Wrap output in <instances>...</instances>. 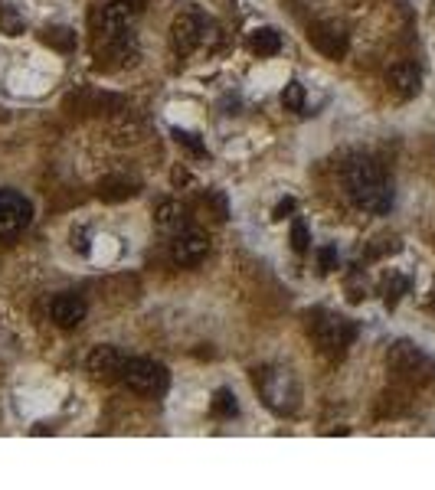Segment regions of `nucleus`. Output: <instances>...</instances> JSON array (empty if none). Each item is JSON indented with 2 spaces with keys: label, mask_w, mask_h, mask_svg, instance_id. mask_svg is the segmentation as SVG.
Wrapping results in <instances>:
<instances>
[{
  "label": "nucleus",
  "mask_w": 435,
  "mask_h": 490,
  "mask_svg": "<svg viewBox=\"0 0 435 490\" xmlns=\"http://www.w3.org/2000/svg\"><path fill=\"white\" fill-rule=\"evenodd\" d=\"M386 85H390L392 95L412 98V95H419V89H422V72H419V66L409 59L392 62V66L386 69Z\"/></svg>",
  "instance_id": "nucleus-12"
},
{
  "label": "nucleus",
  "mask_w": 435,
  "mask_h": 490,
  "mask_svg": "<svg viewBox=\"0 0 435 490\" xmlns=\"http://www.w3.org/2000/svg\"><path fill=\"white\" fill-rule=\"evenodd\" d=\"M125 360L128 356L121 353L118 347H111V343H102V347H95L92 353H89V372H92L95 380H121V370H125Z\"/></svg>",
  "instance_id": "nucleus-11"
},
{
  "label": "nucleus",
  "mask_w": 435,
  "mask_h": 490,
  "mask_svg": "<svg viewBox=\"0 0 435 490\" xmlns=\"http://www.w3.org/2000/svg\"><path fill=\"white\" fill-rule=\"evenodd\" d=\"M141 183L135 177H125V173H115V177H105L98 183V196L108 200V203H118V200H128V196H137Z\"/></svg>",
  "instance_id": "nucleus-15"
},
{
  "label": "nucleus",
  "mask_w": 435,
  "mask_h": 490,
  "mask_svg": "<svg viewBox=\"0 0 435 490\" xmlns=\"http://www.w3.org/2000/svg\"><path fill=\"white\" fill-rule=\"evenodd\" d=\"M311 42L317 52H324L327 59H344L350 50V33L344 23H317L311 30Z\"/></svg>",
  "instance_id": "nucleus-10"
},
{
  "label": "nucleus",
  "mask_w": 435,
  "mask_h": 490,
  "mask_svg": "<svg viewBox=\"0 0 435 490\" xmlns=\"http://www.w3.org/2000/svg\"><path fill=\"white\" fill-rule=\"evenodd\" d=\"M121 382L141 396H161L171 386V372L167 366L157 363V360H147V356H131L125 360V370H121Z\"/></svg>",
  "instance_id": "nucleus-3"
},
{
  "label": "nucleus",
  "mask_w": 435,
  "mask_h": 490,
  "mask_svg": "<svg viewBox=\"0 0 435 490\" xmlns=\"http://www.w3.org/2000/svg\"><path fill=\"white\" fill-rule=\"evenodd\" d=\"M291 245H295V252H307V245H311V232L301 220L291 222Z\"/></svg>",
  "instance_id": "nucleus-21"
},
{
  "label": "nucleus",
  "mask_w": 435,
  "mask_h": 490,
  "mask_svg": "<svg viewBox=\"0 0 435 490\" xmlns=\"http://www.w3.org/2000/svg\"><path fill=\"white\" fill-rule=\"evenodd\" d=\"M86 301L79 295H56L52 297V304H50V317H52V324L56 327H62V330H72V327H79V324L86 321Z\"/></svg>",
  "instance_id": "nucleus-13"
},
{
  "label": "nucleus",
  "mask_w": 435,
  "mask_h": 490,
  "mask_svg": "<svg viewBox=\"0 0 435 490\" xmlns=\"http://www.w3.org/2000/svg\"><path fill=\"white\" fill-rule=\"evenodd\" d=\"M317 262H321V271H334L337 268V249H334V245H324V249L317 252Z\"/></svg>",
  "instance_id": "nucleus-24"
},
{
  "label": "nucleus",
  "mask_w": 435,
  "mask_h": 490,
  "mask_svg": "<svg viewBox=\"0 0 435 490\" xmlns=\"http://www.w3.org/2000/svg\"><path fill=\"white\" fill-rule=\"evenodd\" d=\"M256 389H259V396H262V402L275 415H291L301 402V386L295 380V372L282 370V366L256 370Z\"/></svg>",
  "instance_id": "nucleus-2"
},
{
  "label": "nucleus",
  "mask_w": 435,
  "mask_h": 490,
  "mask_svg": "<svg viewBox=\"0 0 435 490\" xmlns=\"http://www.w3.org/2000/svg\"><path fill=\"white\" fill-rule=\"evenodd\" d=\"M145 125L135 118V115H121L115 125H111V137H115V144H141L145 141Z\"/></svg>",
  "instance_id": "nucleus-16"
},
{
  "label": "nucleus",
  "mask_w": 435,
  "mask_h": 490,
  "mask_svg": "<svg viewBox=\"0 0 435 490\" xmlns=\"http://www.w3.org/2000/svg\"><path fill=\"white\" fill-rule=\"evenodd\" d=\"M154 222H157V229L177 236V232H183L190 226V210L180 200H161L154 206Z\"/></svg>",
  "instance_id": "nucleus-14"
},
{
  "label": "nucleus",
  "mask_w": 435,
  "mask_h": 490,
  "mask_svg": "<svg viewBox=\"0 0 435 490\" xmlns=\"http://www.w3.org/2000/svg\"><path fill=\"white\" fill-rule=\"evenodd\" d=\"M206 255H210V239H206V232L187 226L183 232L174 236V242H171V262L174 265H180V268H196Z\"/></svg>",
  "instance_id": "nucleus-8"
},
{
  "label": "nucleus",
  "mask_w": 435,
  "mask_h": 490,
  "mask_svg": "<svg viewBox=\"0 0 435 490\" xmlns=\"http://www.w3.org/2000/svg\"><path fill=\"white\" fill-rule=\"evenodd\" d=\"M282 105L288 111H305V85H301V82H288V85H285Z\"/></svg>",
  "instance_id": "nucleus-20"
},
{
  "label": "nucleus",
  "mask_w": 435,
  "mask_h": 490,
  "mask_svg": "<svg viewBox=\"0 0 435 490\" xmlns=\"http://www.w3.org/2000/svg\"><path fill=\"white\" fill-rule=\"evenodd\" d=\"M386 363H390V370L396 376H402V380H409V382H426V380H432V372H435L432 356L422 353L409 340H396L390 347V353H386Z\"/></svg>",
  "instance_id": "nucleus-4"
},
{
  "label": "nucleus",
  "mask_w": 435,
  "mask_h": 490,
  "mask_svg": "<svg viewBox=\"0 0 435 490\" xmlns=\"http://www.w3.org/2000/svg\"><path fill=\"white\" fill-rule=\"evenodd\" d=\"M0 23H4V30H7L10 36L23 33V20H17V17H13V13H4V17H0Z\"/></svg>",
  "instance_id": "nucleus-26"
},
{
  "label": "nucleus",
  "mask_w": 435,
  "mask_h": 490,
  "mask_svg": "<svg viewBox=\"0 0 435 490\" xmlns=\"http://www.w3.org/2000/svg\"><path fill=\"white\" fill-rule=\"evenodd\" d=\"M249 46L259 56H275V52L282 50V33L275 26H259L256 33H252V40H249Z\"/></svg>",
  "instance_id": "nucleus-17"
},
{
  "label": "nucleus",
  "mask_w": 435,
  "mask_h": 490,
  "mask_svg": "<svg viewBox=\"0 0 435 490\" xmlns=\"http://www.w3.org/2000/svg\"><path fill=\"white\" fill-rule=\"evenodd\" d=\"M95 69L102 72H121V69L135 66L141 59V46H137V36L131 30L118 36H108V40H98V52H95Z\"/></svg>",
  "instance_id": "nucleus-5"
},
{
  "label": "nucleus",
  "mask_w": 435,
  "mask_h": 490,
  "mask_svg": "<svg viewBox=\"0 0 435 490\" xmlns=\"http://www.w3.org/2000/svg\"><path fill=\"white\" fill-rule=\"evenodd\" d=\"M203 30H206V20L196 17V13H180V17H174V23H171L174 52L190 56L196 46H203Z\"/></svg>",
  "instance_id": "nucleus-9"
},
{
  "label": "nucleus",
  "mask_w": 435,
  "mask_h": 490,
  "mask_svg": "<svg viewBox=\"0 0 435 490\" xmlns=\"http://www.w3.org/2000/svg\"><path fill=\"white\" fill-rule=\"evenodd\" d=\"M315 337H317V343H321V350H324V353L341 356L344 350L354 343V337H357V327H354L347 317H341V314H324V317L315 324Z\"/></svg>",
  "instance_id": "nucleus-6"
},
{
  "label": "nucleus",
  "mask_w": 435,
  "mask_h": 490,
  "mask_svg": "<svg viewBox=\"0 0 435 490\" xmlns=\"http://www.w3.org/2000/svg\"><path fill=\"white\" fill-rule=\"evenodd\" d=\"M174 141H177V144H183L187 151H193L196 157H203V154H206V147H203V144H200V141H196V135H193V131H180V127H174Z\"/></svg>",
  "instance_id": "nucleus-22"
},
{
  "label": "nucleus",
  "mask_w": 435,
  "mask_h": 490,
  "mask_svg": "<svg viewBox=\"0 0 435 490\" xmlns=\"http://www.w3.org/2000/svg\"><path fill=\"white\" fill-rule=\"evenodd\" d=\"M236 412H239L236 392H232V389H216V396H213V415H220V418H232Z\"/></svg>",
  "instance_id": "nucleus-19"
},
{
  "label": "nucleus",
  "mask_w": 435,
  "mask_h": 490,
  "mask_svg": "<svg viewBox=\"0 0 435 490\" xmlns=\"http://www.w3.org/2000/svg\"><path fill=\"white\" fill-rule=\"evenodd\" d=\"M206 203L216 210V220H226V216H230V210H226V200H222V193H216V190H210V193H206Z\"/></svg>",
  "instance_id": "nucleus-25"
},
{
  "label": "nucleus",
  "mask_w": 435,
  "mask_h": 490,
  "mask_svg": "<svg viewBox=\"0 0 435 490\" xmlns=\"http://www.w3.org/2000/svg\"><path fill=\"white\" fill-rule=\"evenodd\" d=\"M33 222V206L17 190H0V236H17Z\"/></svg>",
  "instance_id": "nucleus-7"
},
{
  "label": "nucleus",
  "mask_w": 435,
  "mask_h": 490,
  "mask_svg": "<svg viewBox=\"0 0 435 490\" xmlns=\"http://www.w3.org/2000/svg\"><path fill=\"white\" fill-rule=\"evenodd\" d=\"M43 42L52 46V50H60V52H72L76 50V33H72L69 26H52V30L43 33Z\"/></svg>",
  "instance_id": "nucleus-18"
},
{
  "label": "nucleus",
  "mask_w": 435,
  "mask_h": 490,
  "mask_svg": "<svg viewBox=\"0 0 435 490\" xmlns=\"http://www.w3.org/2000/svg\"><path fill=\"white\" fill-rule=\"evenodd\" d=\"M288 212H295V200H282V203L275 206V220H285V216H288Z\"/></svg>",
  "instance_id": "nucleus-27"
},
{
  "label": "nucleus",
  "mask_w": 435,
  "mask_h": 490,
  "mask_svg": "<svg viewBox=\"0 0 435 490\" xmlns=\"http://www.w3.org/2000/svg\"><path fill=\"white\" fill-rule=\"evenodd\" d=\"M341 180L354 206L373 212V216H383L392 210V186L373 157H363V154L347 157L341 167Z\"/></svg>",
  "instance_id": "nucleus-1"
},
{
  "label": "nucleus",
  "mask_w": 435,
  "mask_h": 490,
  "mask_svg": "<svg viewBox=\"0 0 435 490\" xmlns=\"http://www.w3.org/2000/svg\"><path fill=\"white\" fill-rule=\"evenodd\" d=\"M406 287H409V281H406V278H392L390 281V285H386V304H396V301H400V297H402V291H406Z\"/></svg>",
  "instance_id": "nucleus-23"
}]
</instances>
